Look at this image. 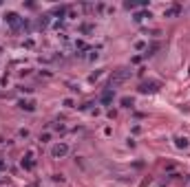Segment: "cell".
I'll list each match as a JSON object with an SVG mask.
<instances>
[{
	"mask_svg": "<svg viewBox=\"0 0 190 187\" xmlns=\"http://www.w3.org/2000/svg\"><path fill=\"white\" fill-rule=\"evenodd\" d=\"M126 77H128V71H119V73H115V77L111 79V84H119V82H124Z\"/></svg>",
	"mask_w": 190,
	"mask_h": 187,
	"instance_id": "cell-1",
	"label": "cell"
},
{
	"mask_svg": "<svg viewBox=\"0 0 190 187\" xmlns=\"http://www.w3.org/2000/svg\"><path fill=\"white\" fill-rule=\"evenodd\" d=\"M66 152H69V148L64 145V143H62V145H55V148H53V156H64Z\"/></svg>",
	"mask_w": 190,
	"mask_h": 187,
	"instance_id": "cell-2",
	"label": "cell"
},
{
	"mask_svg": "<svg viewBox=\"0 0 190 187\" xmlns=\"http://www.w3.org/2000/svg\"><path fill=\"white\" fill-rule=\"evenodd\" d=\"M157 90V84H144L142 86V92H155Z\"/></svg>",
	"mask_w": 190,
	"mask_h": 187,
	"instance_id": "cell-3",
	"label": "cell"
},
{
	"mask_svg": "<svg viewBox=\"0 0 190 187\" xmlns=\"http://www.w3.org/2000/svg\"><path fill=\"white\" fill-rule=\"evenodd\" d=\"M175 143H177V148H188V139L186 137H177Z\"/></svg>",
	"mask_w": 190,
	"mask_h": 187,
	"instance_id": "cell-4",
	"label": "cell"
},
{
	"mask_svg": "<svg viewBox=\"0 0 190 187\" xmlns=\"http://www.w3.org/2000/svg\"><path fill=\"white\" fill-rule=\"evenodd\" d=\"M179 11V9L177 7H173V9H170V11H166V16H175V13H177Z\"/></svg>",
	"mask_w": 190,
	"mask_h": 187,
	"instance_id": "cell-5",
	"label": "cell"
}]
</instances>
